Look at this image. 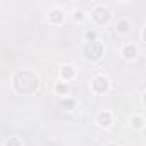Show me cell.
I'll return each mask as SVG.
<instances>
[{"mask_svg": "<svg viewBox=\"0 0 146 146\" xmlns=\"http://www.w3.org/2000/svg\"><path fill=\"white\" fill-rule=\"evenodd\" d=\"M84 55L91 60H98L103 55V43L95 40V41H88L84 45Z\"/></svg>", "mask_w": 146, "mask_h": 146, "instance_id": "obj_2", "label": "cell"}, {"mask_svg": "<svg viewBox=\"0 0 146 146\" xmlns=\"http://www.w3.org/2000/svg\"><path fill=\"white\" fill-rule=\"evenodd\" d=\"M93 90L96 93H105L108 90V79L105 76H96L93 79Z\"/></svg>", "mask_w": 146, "mask_h": 146, "instance_id": "obj_4", "label": "cell"}, {"mask_svg": "<svg viewBox=\"0 0 146 146\" xmlns=\"http://www.w3.org/2000/svg\"><path fill=\"white\" fill-rule=\"evenodd\" d=\"M38 78L29 70H23V72H17L14 76V88L17 93H23V95H29L33 91L38 90Z\"/></svg>", "mask_w": 146, "mask_h": 146, "instance_id": "obj_1", "label": "cell"}, {"mask_svg": "<svg viewBox=\"0 0 146 146\" xmlns=\"http://www.w3.org/2000/svg\"><path fill=\"white\" fill-rule=\"evenodd\" d=\"M5 146H21V141H19V137H9Z\"/></svg>", "mask_w": 146, "mask_h": 146, "instance_id": "obj_11", "label": "cell"}, {"mask_svg": "<svg viewBox=\"0 0 146 146\" xmlns=\"http://www.w3.org/2000/svg\"><path fill=\"white\" fill-rule=\"evenodd\" d=\"M132 122H134V127H141V125H143L141 117H134V119H132Z\"/></svg>", "mask_w": 146, "mask_h": 146, "instance_id": "obj_13", "label": "cell"}, {"mask_svg": "<svg viewBox=\"0 0 146 146\" xmlns=\"http://www.w3.org/2000/svg\"><path fill=\"white\" fill-rule=\"evenodd\" d=\"M60 74L64 79H70V78H74V69H72L70 65H64L62 70H60Z\"/></svg>", "mask_w": 146, "mask_h": 146, "instance_id": "obj_9", "label": "cell"}, {"mask_svg": "<svg viewBox=\"0 0 146 146\" xmlns=\"http://www.w3.org/2000/svg\"><path fill=\"white\" fill-rule=\"evenodd\" d=\"M122 55H124V58H127V60H132V58H136V55H137V48H136L134 45H127V46L124 48Z\"/></svg>", "mask_w": 146, "mask_h": 146, "instance_id": "obj_5", "label": "cell"}, {"mask_svg": "<svg viewBox=\"0 0 146 146\" xmlns=\"http://www.w3.org/2000/svg\"><path fill=\"white\" fill-rule=\"evenodd\" d=\"M107 146H115V144H107Z\"/></svg>", "mask_w": 146, "mask_h": 146, "instance_id": "obj_15", "label": "cell"}, {"mask_svg": "<svg viewBox=\"0 0 146 146\" xmlns=\"http://www.w3.org/2000/svg\"><path fill=\"white\" fill-rule=\"evenodd\" d=\"M55 91H57L58 95H65V93L69 91V86H67V84H62V83H60V84H57Z\"/></svg>", "mask_w": 146, "mask_h": 146, "instance_id": "obj_10", "label": "cell"}, {"mask_svg": "<svg viewBox=\"0 0 146 146\" xmlns=\"http://www.w3.org/2000/svg\"><path fill=\"white\" fill-rule=\"evenodd\" d=\"M86 38H88L90 41H95V40H96V33H95V31H88V33H86Z\"/></svg>", "mask_w": 146, "mask_h": 146, "instance_id": "obj_12", "label": "cell"}, {"mask_svg": "<svg viewBox=\"0 0 146 146\" xmlns=\"http://www.w3.org/2000/svg\"><path fill=\"white\" fill-rule=\"evenodd\" d=\"M91 17L95 19L96 24L103 26V24L108 23V19H110V12H108V9H105L103 5H98V7H95V11L91 12Z\"/></svg>", "mask_w": 146, "mask_h": 146, "instance_id": "obj_3", "label": "cell"}, {"mask_svg": "<svg viewBox=\"0 0 146 146\" xmlns=\"http://www.w3.org/2000/svg\"><path fill=\"white\" fill-rule=\"evenodd\" d=\"M129 28H131V24H129V21H125V19H120V21H117V24H115V29H117L119 33H127Z\"/></svg>", "mask_w": 146, "mask_h": 146, "instance_id": "obj_8", "label": "cell"}, {"mask_svg": "<svg viewBox=\"0 0 146 146\" xmlns=\"http://www.w3.org/2000/svg\"><path fill=\"white\" fill-rule=\"evenodd\" d=\"M74 19H76V21H81V19H83V12H81V11L74 12Z\"/></svg>", "mask_w": 146, "mask_h": 146, "instance_id": "obj_14", "label": "cell"}, {"mask_svg": "<svg viewBox=\"0 0 146 146\" xmlns=\"http://www.w3.org/2000/svg\"><path fill=\"white\" fill-rule=\"evenodd\" d=\"M98 124H100L102 127H108V125L112 124V115H110L108 112H102V113L98 115Z\"/></svg>", "mask_w": 146, "mask_h": 146, "instance_id": "obj_6", "label": "cell"}, {"mask_svg": "<svg viewBox=\"0 0 146 146\" xmlns=\"http://www.w3.org/2000/svg\"><path fill=\"white\" fill-rule=\"evenodd\" d=\"M62 17H64V14H62V11L60 9H52L50 11V14H48V19H50V23H60L62 21Z\"/></svg>", "mask_w": 146, "mask_h": 146, "instance_id": "obj_7", "label": "cell"}]
</instances>
